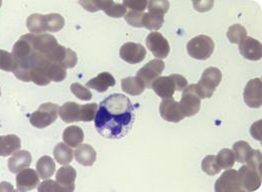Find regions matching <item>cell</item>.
I'll use <instances>...</instances> for the list:
<instances>
[{"label":"cell","instance_id":"cell-40","mask_svg":"<svg viewBox=\"0 0 262 192\" xmlns=\"http://www.w3.org/2000/svg\"><path fill=\"white\" fill-rule=\"evenodd\" d=\"M126 12H127V9L124 7V5L122 3H118V2H113V4L105 11V13L107 15H109L110 17H113V18L124 17Z\"/></svg>","mask_w":262,"mask_h":192},{"label":"cell","instance_id":"cell-8","mask_svg":"<svg viewBox=\"0 0 262 192\" xmlns=\"http://www.w3.org/2000/svg\"><path fill=\"white\" fill-rule=\"evenodd\" d=\"M240 185L245 191H255L261 185L262 174L256 170L246 166H242L238 171Z\"/></svg>","mask_w":262,"mask_h":192},{"label":"cell","instance_id":"cell-1","mask_svg":"<svg viewBox=\"0 0 262 192\" xmlns=\"http://www.w3.org/2000/svg\"><path fill=\"white\" fill-rule=\"evenodd\" d=\"M134 107L128 97L112 94L100 103L95 127L107 139H120L128 134L134 123Z\"/></svg>","mask_w":262,"mask_h":192},{"label":"cell","instance_id":"cell-5","mask_svg":"<svg viewBox=\"0 0 262 192\" xmlns=\"http://www.w3.org/2000/svg\"><path fill=\"white\" fill-rule=\"evenodd\" d=\"M201 96L198 92L196 84L188 86L183 92L180 108L185 117H193L196 115L201 108Z\"/></svg>","mask_w":262,"mask_h":192},{"label":"cell","instance_id":"cell-31","mask_svg":"<svg viewBox=\"0 0 262 192\" xmlns=\"http://www.w3.org/2000/svg\"><path fill=\"white\" fill-rule=\"evenodd\" d=\"M227 37L231 43L240 44L247 37V31L241 25H234L230 27Z\"/></svg>","mask_w":262,"mask_h":192},{"label":"cell","instance_id":"cell-38","mask_svg":"<svg viewBox=\"0 0 262 192\" xmlns=\"http://www.w3.org/2000/svg\"><path fill=\"white\" fill-rule=\"evenodd\" d=\"M148 12L158 14V15H164L169 9V2L162 0V1H149L148 5Z\"/></svg>","mask_w":262,"mask_h":192},{"label":"cell","instance_id":"cell-39","mask_svg":"<svg viewBox=\"0 0 262 192\" xmlns=\"http://www.w3.org/2000/svg\"><path fill=\"white\" fill-rule=\"evenodd\" d=\"M70 88H71V92L82 101H90L92 99V93L90 92V90L78 83L72 84Z\"/></svg>","mask_w":262,"mask_h":192},{"label":"cell","instance_id":"cell-23","mask_svg":"<svg viewBox=\"0 0 262 192\" xmlns=\"http://www.w3.org/2000/svg\"><path fill=\"white\" fill-rule=\"evenodd\" d=\"M121 88L124 93L130 96H139L143 93L145 86L137 77H129L121 81Z\"/></svg>","mask_w":262,"mask_h":192},{"label":"cell","instance_id":"cell-43","mask_svg":"<svg viewBox=\"0 0 262 192\" xmlns=\"http://www.w3.org/2000/svg\"><path fill=\"white\" fill-rule=\"evenodd\" d=\"M37 190L39 192L45 191H66L65 188L61 186L57 181L54 180H47L42 183L38 184Z\"/></svg>","mask_w":262,"mask_h":192},{"label":"cell","instance_id":"cell-47","mask_svg":"<svg viewBox=\"0 0 262 192\" xmlns=\"http://www.w3.org/2000/svg\"><path fill=\"white\" fill-rule=\"evenodd\" d=\"M261 120H259L258 122L254 123V124L251 126V129H250L251 135L253 136L254 139H256V140H258V141H261Z\"/></svg>","mask_w":262,"mask_h":192},{"label":"cell","instance_id":"cell-28","mask_svg":"<svg viewBox=\"0 0 262 192\" xmlns=\"http://www.w3.org/2000/svg\"><path fill=\"white\" fill-rule=\"evenodd\" d=\"M164 23V15H158L154 13H143L141 25L142 28H145L148 31H158L160 30Z\"/></svg>","mask_w":262,"mask_h":192},{"label":"cell","instance_id":"cell-12","mask_svg":"<svg viewBox=\"0 0 262 192\" xmlns=\"http://www.w3.org/2000/svg\"><path fill=\"white\" fill-rule=\"evenodd\" d=\"M160 114L164 120L170 123H179L185 118L184 114L181 111L180 104L174 101L172 97L164 99L161 103Z\"/></svg>","mask_w":262,"mask_h":192},{"label":"cell","instance_id":"cell-19","mask_svg":"<svg viewBox=\"0 0 262 192\" xmlns=\"http://www.w3.org/2000/svg\"><path fill=\"white\" fill-rule=\"evenodd\" d=\"M32 164V155L29 151L23 150L13 153V156L8 159V169L11 173H18L23 169L28 168Z\"/></svg>","mask_w":262,"mask_h":192},{"label":"cell","instance_id":"cell-2","mask_svg":"<svg viewBox=\"0 0 262 192\" xmlns=\"http://www.w3.org/2000/svg\"><path fill=\"white\" fill-rule=\"evenodd\" d=\"M215 43L208 35H198L192 38L187 44V51L190 57L199 61L208 60L214 53Z\"/></svg>","mask_w":262,"mask_h":192},{"label":"cell","instance_id":"cell-13","mask_svg":"<svg viewBox=\"0 0 262 192\" xmlns=\"http://www.w3.org/2000/svg\"><path fill=\"white\" fill-rule=\"evenodd\" d=\"M31 40L33 50L43 56L49 55L59 44L56 37L49 33H31Z\"/></svg>","mask_w":262,"mask_h":192},{"label":"cell","instance_id":"cell-27","mask_svg":"<svg viewBox=\"0 0 262 192\" xmlns=\"http://www.w3.org/2000/svg\"><path fill=\"white\" fill-rule=\"evenodd\" d=\"M27 28L33 34H41L47 32L45 15L38 13L30 15L27 20Z\"/></svg>","mask_w":262,"mask_h":192},{"label":"cell","instance_id":"cell-22","mask_svg":"<svg viewBox=\"0 0 262 192\" xmlns=\"http://www.w3.org/2000/svg\"><path fill=\"white\" fill-rule=\"evenodd\" d=\"M80 105L75 102H67L59 108V115L65 123L80 121Z\"/></svg>","mask_w":262,"mask_h":192},{"label":"cell","instance_id":"cell-44","mask_svg":"<svg viewBox=\"0 0 262 192\" xmlns=\"http://www.w3.org/2000/svg\"><path fill=\"white\" fill-rule=\"evenodd\" d=\"M77 63H78L77 54L74 51H72L71 49H67V56H66L65 61L62 64V66L66 69L73 68L76 66Z\"/></svg>","mask_w":262,"mask_h":192},{"label":"cell","instance_id":"cell-14","mask_svg":"<svg viewBox=\"0 0 262 192\" xmlns=\"http://www.w3.org/2000/svg\"><path fill=\"white\" fill-rule=\"evenodd\" d=\"M239 52L246 60L259 61L262 58L261 42L253 37H246L239 44Z\"/></svg>","mask_w":262,"mask_h":192},{"label":"cell","instance_id":"cell-35","mask_svg":"<svg viewBox=\"0 0 262 192\" xmlns=\"http://www.w3.org/2000/svg\"><path fill=\"white\" fill-rule=\"evenodd\" d=\"M17 67L16 62L12 56V54L0 50V69L5 71H14Z\"/></svg>","mask_w":262,"mask_h":192},{"label":"cell","instance_id":"cell-45","mask_svg":"<svg viewBox=\"0 0 262 192\" xmlns=\"http://www.w3.org/2000/svg\"><path fill=\"white\" fill-rule=\"evenodd\" d=\"M170 77L174 82L176 91H178V92L183 91L188 87V80L185 77H183L181 75H176V74L170 75Z\"/></svg>","mask_w":262,"mask_h":192},{"label":"cell","instance_id":"cell-10","mask_svg":"<svg viewBox=\"0 0 262 192\" xmlns=\"http://www.w3.org/2000/svg\"><path fill=\"white\" fill-rule=\"evenodd\" d=\"M120 58L130 64H139L146 58V50L140 43L126 42L119 51Z\"/></svg>","mask_w":262,"mask_h":192},{"label":"cell","instance_id":"cell-16","mask_svg":"<svg viewBox=\"0 0 262 192\" xmlns=\"http://www.w3.org/2000/svg\"><path fill=\"white\" fill-rule=\"evenodd\" d=\"M151 89L158 96L163 99H168L173 96L176 92V85L170 76L159 77L151 85Z\"/></svg>","mask_w":262,"mask_h":192},{"label":"cell","instance_id":"cell-6","mask_svg":"<svg viewBox=\"0 0 262 192\" xmlns=\"http://www.w3.org/2000/svg\"><path fill=\"white\" fill-rule=\"evenodd\" d=\"M164 66L165 64L162 60H152L137 71L136 77L143 82L145 88L151 89L152 83L162 75Z\"/></svg>","mask_w":262,"mask_h":192},{"label":"cell","instance_id":"cell-41","mask_svg":"<svg viewBox=\"0 0 262 192\" xmlns=\"http://www.w3.org/2000/svg\"><path fill=\"white\" fill-rule=\"evenodd\" d=\"M142 16H143V12H138V11H132V10H129V11H127L126 14L124 15V18H125L126 22H127L129 26H131V27L140 29V28H142V25H141Z\"/></svg>","mask_w":262,"mask_h":192},{"label":"cell","instance_id":"cell-18","mask_svg":"<svg viewBox=\"0 0 262 192\" xmlns=\"http://www.w3.org/2000/svg\"><path fill=\"white\" fill-rule=\"evenodd\" d=\"M77 177V172L72 166H63L57 172V182L65 188L66 191L75 190V180Z\"/></svg>","mask_w":262,"mask_h":192},{"label":"cell","instance_id":"cell-46","mask_svg":"<svg viewBox=\"0 0 262 192\" xmlns=\"http://www.w3.org/2000/svg\"><path fill=\"white\" fill-rule=\"evenodd\" d=\"M193 5H194L196 11L206 12V11H209L213 8L214 1L213 0H210V1H194Z\"/></svg>","mask_w":262,"mask_h":192},{"label":"cell","instance_id":"cell-37","mask_svg":"<svg viewBox=\"0 0 262 192\" xmlns=\"http://www.w3.org/2000/svg\"><path fill=\"white\" fill-rule=\"evenodd\" d=\"M261 152L259 150H251L248 157L246 158L245 163H247V166L256 170L258 173L262 174L261 167Z\"/></svg>","mask_w":262,"mask_h":192},{"label":"cell","instance_id":"cell-34","mask_svg":"<svg viewBox=\"0 0 262 192\" xmlns=\"http://www.w3.org/2000/svg\"><path fill=\"white\" fill-rule=\"evenodd\" d=\"M98 111V105L96 103H90L80 107V121L91 122L95 119Z\"/></svg>","mask_w":262,"mask_h":192},{"label":"cell","instance_id":"cell-9","mask_svg":"<svg viewBox=\"0 0 262 192\" xmlns=\"http://www.w3.org/2000/svg\"><path fill=\"white\" fill-rule=\"evenodd\" d=\"M215 191L243 192L240 185L238 171L227 169L215 183Z\"/></svg>","mask_w":262,"mask_h":192},{"label":"cell","instance_id":"cell-7","mask_svg":"<svg viewBox=\"0 0 262 192\" xmlns=\"http://www.w3.org/2000/svg\"><path fill=\"white\" fill-rule=\"evenodd\" d=\"M146 46L158 59H165L169 55L170 47L167 39L160 32H150L146 37Z\"/></svg>","mask_w":262,"mask_h":192},{"label":"cell","instance_id":"cell-4","mask_svg":"<svg viewBox=\"0 0 262 192\" xmlns=\"http://www.w3.org/2000/svg\"><path fill=\"white\" fill-rule=\"evenodd\" d=\"M58 115V105L54 103H45L30 116V122L35 128H47L57 120Z\"/></svg>","mask_w":262,"mask_h":192},{"label":"cell","instance_id":"cell-25","mask_svg":"<svg viewBox=\"0 0 262 192\" xmlns=\"http://www.w3.org/2000/svg\"><path fill=\"white\" fill-rule=\"evenodd\" d=\"M63 140L67 145L75 148L83 143L84 132L78 126H70L66 128L63 133Z\"/></svg>","mask_w":262,"mask_h":192},{"label":"cell","instance_id":"cell-36","mask_svg":"<svg viewBox=\"0 0 262 192\" xmlns=\"http://www.w3.org/2000/svg\"><path fill=\"white\" fill-rule=\"evenodd\" d=\"M114 1H80L79 3L87 10V11H90V12H96L99 10H103L104 12L113 4Z\"/></svg>","mask_w":262,"mask_h":192},{"label":"cell","instance_id":"cell-42","mask_svg":"<svg viewBox=\"0 0 262 192\" xmlns=\"http://www.w3.org/2000/svg\"><path fill=\"white\" fill-rule=\"evenodd\" d=\"M126 9H130L132 11L143 12V10L147 7L148 2L146 0H125L122 3Z\"/></svg>","mask_w":262,"mask_h":192},{"label":"cell","instance_id":"cell-29","mask_svg":"<svg viewBox=\"0 0 262 192\" xmlns=\"http://www.w3.org/2000/svg\"><path fill=\"white\" fill-rule=\"evenodd\" d=\"M47 32H58L65 27V18L59 13H50L45 15Z\"/></svg>","mask_w":262,"mask_h":192},{"label":"cell","instance_id":"cell-20","mask_svg":"<svg viewBox=\"0 0 262 192\" xmlns=\"http://www.w3.org/2000/svg\"><path fill=\"white\" fill-rule=\"evenodd\" d=\"M76 161L83 165V166H92L96 158H97V153L94 150V148L89 145V144H80L77 146L76 151L74 152Z\"/></svg>","mask_w":262,"mask_h":192},{"label":"cell","instance_id":"cell-32","mask_svg":"<svg viewBox=\"0 0 262 192\" xmlns=\"http://www.w3.org/2000/svg\"><path fill=\"white\" fill-rule=\"evenodd\" d=\"M202 170L209 176H214L221 172V168L218 165L215 155H208L204 158L202 161Z\"/></svg>","mask_w":262,"mask_h":192},{"label":"cell","instance_id":"cell-26","mask_svg":"<svg viewBox=\"0 0 262 192\" xmlns=\"http://www.w3.org/2000/svg\"><path fill=\"white\" fill-rule=\"evenodd\" d=\"M54 156L59 164L68 165L73 161L74 151L66 143H59L54 149Z\"/></svg>","mask_w":262,"mask_h":192},{"label":"cell","instance_id":"cell-30","mask_svg":"<svg viewBox=\"0 0 262 192\" xmlns=\"http://www.w3.org/2000/svg\"><path fill=\"white\" fill-rule=\"evenodd\" d=\"M251 150H252V148L246 141L236 142L232 148V152L234 154L235 161H237L238 163H241V164L245 163L246 158L248 157Z\"/></svg>","mask_w":262,"mask_h":192},{"label":"cell","instance_id":"cell-17","mask_svg":"<svg viewBox=\"0 0 262 192\" xmlns=\"http://www.w3.org/2000/svg\"><path fill=\"white\" fill-rule=\"evenodd\" d=\"M115 84H116V81L114 77L110 73L103 71V73H100L96 78L87 82L86 88L93 89L99 93H104L110 87H114Z\"/></svg>","mask_w":262,"mask_h":192},{"label":"cell","instance_id":"cell-3","mask_svg":"<svg viewBox=\"0 0 262 192\" xmlns=\"http://www.w3.org/2000/svg\"><path fill=\"white\" fill-rule=\"evenodd\" d=\"M222 81V73L217 67H208L204 70L200 82L196 84L201 99H207L213 96L216 88Z\"/></svg>","mask_w":262,"mask_h":192},{"label":"cell","instance_id":"cell-11","mask_svg":"<svg viewBox=\"0 0 262 192\" xmlns=\"http://www.w3.org/2000/svg\"><path fill=\"white\" fill-rule=\"evenodd\" d=\"M245 104L254 109L260 108L262 105V83L260 79H254L247 83L244 89Z\"/></svg>","mask_w":262,"mask_h":192},{"label":"cell","instance_id":"cell-24","mask_svg":"<svg viewBox=\"0 0 262 192\" xmlns=\"http://www.w3.org/2000/svg\"><path fill=\"white\" fill-rule=\"evenodd\" d=\"M56 171V163L50 156L40 157L36 163V172L39 178L46 180L53 176Z\"/></svg>","mask_w":262,"mask_h":192},{"label":"cell","instance_id":"cell-15","mask_svg":"<svg viewBox=\"0 0 262 192\" xmlns=\"http://www.w3.org/2000/svg\"><path fill=\"white\" fill-rule=\"evenodd\" d=\"M39 184V176L33 169H23L16 176V187L18 191H30Z\"/></svg>","mask_w":262,"mask_h":192},{"label":"cell","instance_id":"cell-33","mask_svg":"<svg viewBox=\"0 0 262 192\" xmlns=\"http://www.w3.org/2000/svg\"><path fill=\"white\" fill-rule=\"evenodd\" d=\"M216 159L220 168L225 170L232 168L235 164L234 154L230 149H222L216 156Z\"/></svg>","mask_w":262,"mask_h":192},{"label":"cell","instance_id":"cell-21","mask_svg":"<svg viewBox=\"0 0 262 192\" xmlns=\"http://www.w3.org/2000/svg\"><path fill=\"white\" fill-rule=\"evenodd\" d=\"M21 147V141L16 135L0 136V156L6 157L17 152Z\"/></svg>","mask_w":262,"mask_h":192}]
</instances>
